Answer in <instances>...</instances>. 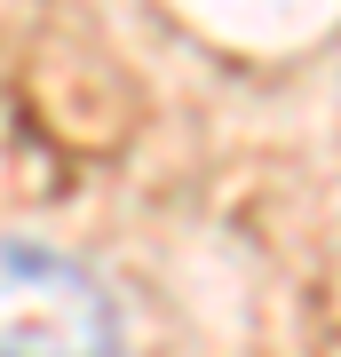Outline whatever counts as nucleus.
<instances>
[{"instance_id": "f257e3e1", "label": "nucleus", "mask_w": 341, "mask_h": 357, "mask_svg": "<svg viewBox=\"0 0 341 357\" xmlns=\"http://www.w3.org/2000/svg\"><path fill=\"white\" fill-rule=\"evenodd\" d=\"M0 357H119V310L56 246L0 238Z\"/></svg>"}]
</instances>
